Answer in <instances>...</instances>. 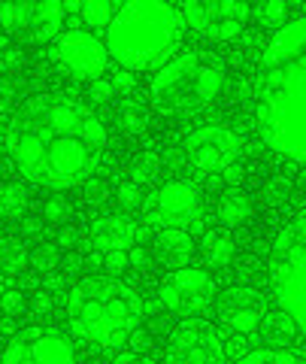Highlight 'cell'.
<instances>
[{
  "mask_svg": "<svg viewBox=\"0 0 306 364\" xmlns=\"http://www.w3.org/2000/svg\"><path fill=\"white\" fill-rule=\"evenodd\" d=\"M106 124L67 95H40L16 112L6 149L16 170L33 186L64 191L92 179L106 158Z\"/></svg>",
  "mask_w": 306,
  "mask_h": 364,
  "instance_id": "6da1fadb",
  "label": "cell"
},
{
  "mask_svg": "<svg viewBox=\"0 0 306 364\" xmlns=\"http://www.w3.org/2000/svg\"><path fill=\"white\" fill-rule=\"evenodd\" d=\"M185 21L161 0L121 4L106 28V52L121 70H161L176 58Z\"/></svg>",
  "mask_w": 306,
  "mask_h": 364,
  "instance_id": "7a4b0ae2",
  "label": "cell"
},
{
  "mask_svg": "<svg viewBox=\"0 0 306 364\" xmlns=\"http://www.w3.org/2000/svg\"><path fill=\"white\" fill-rule=\"evenodd\" d=\"M64 313L76 337L92 346L112 349L131 340L143 322L146 306L131 282L116 277H85L67 291Z\"/></svg>",
  "mask_w": 306,
  "mask_h": 364,
  "instance_id": "3957f363",
  "label": "cell"
},
{
  "mask_svg": "<svg viewBox=\"0 0 306 364\" xmlns=\"http://www.w3.org/2000/svg\"><path fill=\"white\" fill-rule=\"evenodd\" d=\"M258 131L270 149L306 164V46L264 67L258 88Z\"/></svg>",
  "mask_w": 306,
  "mask_h": 364,
  "instance_id": "277c9868",
  "label": "cell"
},
{
  "mask_svg": "<svg viewBox=\"0 0 306 364\" xmlns=\"http://www.w3.org/2000/svg\"><path fill=\"white\" fill-rule=\"evenodd\" d=\"M224 88L222 64L203 58L200 52H182L173 61H167L161 70L152 76L149 91L158 109L164 112H195L212 104Z\"/></svg>",
  "mask_w": 306,
  "mask_h": 364,
  "instance_id": "5b68a950",
  "label": "cell"
},
{
  "mask_svg": "<svg viewBox=\"0 0 306 364\" xmlns=\"http://www.w3.org/2000/svg\"><path fill=\"white\" fill-rule=\"evenodd\" d=\"M270 286L279 310L306 337V213L279 231L270 255Z\"/></svg>",
  "mask_w": 306,
  "mask_h": 364,
  "instance_id": "8992f818",
  "label": "cell"
},
{
  "mask_svg": "<svg viewBox=\"0 0 306 364\" xmlns=\"http://www.w3.org/2000/svg\"><path fill=\"white\" fill-rule=\"evenodd\" d=\"M185 155L200 173H228L243 155V136L228 124H197L185 136Z\"/></svg>",
  "mask_w": 306,
  "mask_h": 364,
  "instance_id": "52a82bcc",
  "label": "cell"
},
{
  "mask_svg": "<svg viewBox=\"0 0 306 364\" xmlns=\"http://www.w3.org/2000/svg\"><path fill=\"white\" fill-rule=\"evenodd\" d=\"M0 364H76V352L55 328H25L0 352Z\"/></svg>",
  "mask_w": 306,
  "mask_h": 364,
  "instance_id": "ba28073f",
  "label": "cell"
},
{
  "mask_svg": "<svg viewBox=\"0 0 306 364\" xmlns=\"http://www.w3.org/2000/svg\"><path fill=\"white\" fill-rule=\"evenodd\" d=\"M146 207H149L152 222L161 231H188V228H195L200 222V213H203L197 188L185 179L164 182L155 195H149Z\"/></svg>",
  "mask_w": 306,
  "mask_h": 364,
  "instance_id": "9c48e42d",
  "label": "cell"
},
{
  "mask_svg": "<svg viewBox=\"0 0 306 364\" xmlns=\"http://www.w3.org/2000/svg\"><path fill=\"white\" fill-rule=\"evenodd\" d=\"M215 294V282L207 270L200 267H176L161 279L158 289V301L164 310L179 313V316H195L207 310Z\"/></svg>",
  "mask_w": 306,
  "mask_h": 364,
  "instance_id": "30bf717a",
  "label": "cell"
},
{
  "mask_svg": "<svg viewBox=\"0 0 306 364\" xmlns=\"http://www.w3.org/2000/svg\"><path fill=\"white\" fill-rule=\"evenodd\" d=\"M248 9L246 4H236V0H215V4H185L179 6V16H182L185 28H191L195 33L207 40H234L240 37L246 21H248Z\"/></svg>",
  "mask_w": 306,
  "mask_h": 364,
  "instance_id": "8fae6325",
  "label": "cell"
},
{
  "mask_svg": "<svg viewBox=\"0 0 306 364\" xmlns=\"http://www.w3.org/2000/svg\"><path fill=\"white\" fill-rule=\"evenodd\" d=\"M224 337L209 322H185L170 334L167 364H224Z\"/></svg>",
  "mask_w": 306,
  "mask_h": 364,
  "instance_id": "7c38bea8",
  "label": "cell"
},
{
  "mask_svg": "<svg viewBox=\"0 0 306 364\" xmlns=\"http://www.w3.org/2000/svg\"><path fill=\"white\" fill-rule=\"evenodd\" d=\"M52 55L64 70H70L73 76H82V79H100V73L106 70V61H109L106 43L82 28L64 31L61 37L55 40Z\"/></svg>",
  "mask_w": 306,
  "mask_h": 364,
  "instance_id": "4fadbf2b",
  "label": "cell"
},
{
  "mask_svg": "<svg viewBox=\"0 0 306 364\" xmlns=\"http://www.w3.org/2000/svg\"><path fill=\"white\" fill-rule=\"evenodd\" d=\"M140 225L124 213L100 215L88 231V243H92L100 255H131L140 246Z\"/></svg>",
  "mask_w": 306,
  "mask_h": 364,
  "instance_id": "5bb4252c",
  "label": "cell"
},
{
  "mask_svg": "<svg viewBox=\"0 0 306 364\" xmlns=\"http://www.w3.org/2000/svg\"><path fill=\"white\" fill-rule=\"evenodd\" d=\"M67 4H58V0H43V4H33V16H31V31L37 40H58L61 28L67 21Z\"/></svg>",
  "mask_w": 306,
  "mask_h": 364,
  "instance_id": "9a60e30c",
  "label": "cell"
},
{
  "mask_svg": "<svg viewBox=\"0 0 306 364\" xmlns=\"http://www.w3.org/2000/svg\"><path fill=\"white\" fill-rule=\"evenodd\" d=\"M67 9L70 13H79V18L85 21L88 28L94 31H106L112 16H116V4H109V0H85V4H67Z\"/></svg>",
  "mask_w": 306,
  "mask_h": 364,
  "instance_id": "2e32d148",
  "label": "cell"
},
{
  "mask_svg": "<svg viewBox=\"0 0 306 364\" xmlns=\"http://www.w3.org/2000/svg\"><path fill=\"white\" fill-rule=\"evenodd\" d=\"M203 255L212 267H224L234 258V237L228 231H207L203 234Z\"/></svg>",
  "mask_w": 306,
  "mask_h": 364,
  "instance_id": "e0dca14e",
  "label": "cell"
},
{
  "mask_svg": "<svg viewBox=\"0 0 306 364\" xmlns=\"http://www.w3.org/2000/svg\"><path fill=\"white\" fill-rule=\"evenodd\" d=\"M158 252L173 264H182V261L195 252V240H191L188 231H161V240H158Z\"/></svg>",
  "mask_w": 306,
  "mask_h": 364,
  "instance_id": "ac0fdd59",
  "label": "cell"
},
{
  "mask_svg": "<svg viewBox=\"0 0 306 364\" xmlns=\"http://www.w3.org/2000/svg\"><path fill=\"white\" fill-rule=\"evenodd\" d=\"M224 325H228L234 334H252L261 325V313L252 304H228L224 306Z\"/></svg>",
  "mask_w": 306,
  "mask_h": 364,
  "instance_id": "d6986e66",
  "label": "cell"
},
{
  "mask_svg": "<svg viewBox=\"0 0 306 364\" xmlns=\"http://www.w3.org/2000/svg\"><path fill=\"white\" fill-rule=\"evenodd\" d=\"M248 215H252V203H248V198L243 195V191H228V195L222 198V203H219V219H222L224 228L243 225Z\"/></svg>",
  "mask_w": 306,
  "mask_h": 364,
  "instance_id": "ffe728a7",
  "label": "cell"
},
{
  "mask_svg": "<svg viewBox=\"0 0 306 364\" xmlns=\"http://www.w3.org/2000/svg\"><path fill=\"white\" fill-rule=\"evenodd\" d=\"M28 191L16 186V182H6V186H0V215H6V219H18V215H25L28 210Z\"/></svg>",
  "mask_w": 306,
  "mask_h": 364,
  "instance_id": "44dd1931",
  "label": "cell"
},
{
  "mask_svg": "<svg viewBox=\"0 0 306 364\" xmlns=\"http://www.w3.org/2000/svg\"><path fill=\"white\" fill-rule=\"evenodd\" d=\"M31 16H33V4H0V28L6 33L31 28Z\"/></svg>",
  "mask_w": 306,
  "mask_h": 364,
  "instance_id": "7402d4cb",
  "label": "cell"
},
{
  "mask_svg": "<svg viewBox=\"0 0 306 364\" xmlns=\"http://www.w3.org/2000/svg\"><path fill=\"white\" fill-rule=\"evenodd\" d=\"M31 264V252L18 240H6L0 243V270L9 273V277H16Z\"/></svg>",
  "mask_w": 306,
  "mask_h": 364,
  "instance_id": "603a6c76",
  "label": "cell"
},
{
  "mask_svg": "<svg viewBox=\"0 0 306 364\" xmlns=\"http://www.w3.org/2000/svg\"><path fill=\"white\" fill-rule=\"evenodd\" d=\"M119 124L124 134H140V131H146V124H149V112H146V107L137 104V100H124L119 109Z\"/></svg>",
  "mask_w": 306,
  "mask_h": 364,
  "instance_id": "cb8c5ba5",
  "label": "cell"
},
{
  "mask_svg": "<svg viewBox=\"0 0 306 364\" xmlns=\"http://www.w3.org/2000/svg\"><path fill=\"white\" fill-rule=\"evenodd\" d=\"M236 364H306V358L294 355L288 349H255V352H246Z\"/></svg>",
  "mask_w": 306,
  "mask_h": 364,
  "instance_id": "d4e9b609",
  "label": "cell"
},
{
  "mask_svg": "<svg viewBox=\"0 0 306 364\" xmlns=\"http://www.w3.org/2000/svg\"><path fill=\"white\" fill-rule=\"evenodd\" d=\"M143 200H146V195H143V186H140V182L128 179V182H121V186H119V203H121L124 210L140 207Z\"/></svg>",
  "mask_w": 306,
  "mask_h": 364,
  "instance_id": "484cf974",
  "label": "cell"
},
{
  "mask_svg": "<svg viewBox=\"0 0 306 364\" xmlns=\"http://www.w3.org/2000/svg\"><path fill=\"white\" fill-rule=\"evenodd\" d=\"M258 18L261 21H264V25H285V18H288V6L285 4H279V0H270V4H264V6H261L258 9Z\"/></svg>",
  "mask_w": 306,
  "mask_h": 364,
  "instance_id": "4316f807",
  "label": "cell"
},
{
  "mask_svg": "<svg viewBox=\"0 0 306 364\" xmlns=\"http://www.w3.org/2000/svg\"><path fill=\"white\" fill-rule=\"evenodd\" d=\"M31 264L37 270L58 267V249H55V246H37V249H33V255H31Z\"/></svg>",
  "mask_w": 306,
  "mask_h": 364,
  "instance_id": "83f0119b",
  "label": "cell"
},
{
  "mask_svg": "<svg viewBox=\"0 0 306 364\" xmlns=\"http://www.w3.org/2000/svg\"><path fill=\"white\" fill-rule=\"evenodd\" d=\"M43 215H46L49 222H64L67 215H70V207H67V200L61 195H52L46 203H43Z\"/></svg>",
  "mask_w": 306,
  "mask_h": 364,
  "instance_id": "f1b7e54d",
  "label": "cell"
},
{
  "mask_svg": "<svg viewBox=\"0 0 306 364\" xmlns=\"http://www.w3.org/2000/svg\"><path fill=\"white\" fill-rule=\"evenodd\" d=\"M152 176H158V161L155 158H140L137 164H133V182H143L146 179H152Z\"/></svg>",
  "mask_w": 306,
  "mask_h": 364,
  "instance_id": "f546056e",
  "label": "cell"
},
{
  "mask_svg": "<svg viewBox=\"0 0 306 364\" xmlns=\"http://www.w3.org/2000/svg\"><path fill=\"white\" fill-rule=\"evenodd\" d=\"M0 306L13 316V313H18L21 306H25V298H21V291H16V289H6L4 294H0Z\"/></svg>",
  "mask_w": 306,
  "mask_h": 364,
  "instance_id": "4dcf8cb0",
  "label": "cell"
},
{
  "mask_svg": "<svg viewBox=\"0 0 306 364\" xmlns=\"http://www.w3.org/2000/svg\"><path fill=\"white\" fill-rule=\"evenodd\" d=\"M112 91H116V88H112V79H104V76L92 79V97L94 100H109Z\"/></svg>",
  "mask_w": 306,
  "mask_h": 364,
  "instance_id": "1f68e13d",
  "label": "cell"
},
{
  "mask_svg": "<svg viewBox=\"0 0 306 364\" xmlns=\"http://www.w3.org/2000/svg\"><path fill=\"white\" fill-rule=\"evenodd\" d=\"M73 240H76V231H70V228L58 234V246H73Z\"/></svg>",
  "mask_w": 306,
  "mask_h": 364,
  "instance_id": "d6a6232c",
  "label": "cell"
},
{
  "mask_svg": "<svg viewBox=\"0 0 306 364\" xmlns=\"http://www.w3.org/2000/svg\"><path fill=\"white\" fill-rule=\"evenodd\" d=\"M119 364H155V361H149V358H121Z\"/></svg>",
  "mask_w": 306,
  "mask_h": 364,
  "instance_id": "836d02e7",
  "label": "cell"
},
{
  "mask_svg": "<svg viewBox=\"0 0 306 364\" xmlns=\"http://www.w3.org/2000/svg\"><path fill=\"white\" fill-rule=\"evenodd\" d=\"M25 231L28 234H40V222H25Z\"/></svg>",
  "mask_w": 306,
  "mask_h": 364,
  "instance_id": "e575fe53",
  "label": "cell"
},
{
  "mask_svg": "<svg viewBox=\"0 0 306 364\" xmlns=\"http://www.w3.org/2000/svg\"><path fill=\"white\" fill-rule=\"evenodd\" d=\"M37 306H40V310H49V298H46V294H40V298H37Z\"/></svg>",
  "mask_w": 306,
  "mask_h": 364,
  "instance_id": "d590c367",
  "label": "cell"
}]
</instances>
